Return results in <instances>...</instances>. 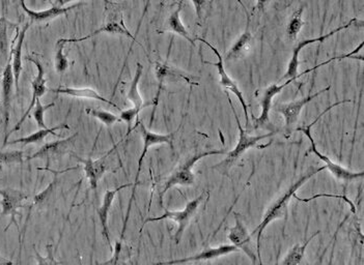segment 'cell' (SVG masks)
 I'll return each instance as SVG.
<instances>
[{
    "label": "cell",
    "instance_id": "cell-6",
    "mask_svg": "<svg viewBox=\"0 0 364 265\" xmlns=\"http://www.w3.org/2000/svg\"><path fill=\"white\" fill-rule=\"evenodd\" d=\"M344 103H349V100L340 101V102L335 103V104L331 105L330 107L327 108L324 112L320 114L314 120L312 124H310L309 126L307 127V128H298L297 131L299 132L304 134L305 136L308 138V140L310 141V144H312V148H310V152H314L321 161L324 162L325 168L328 169L330 171V173L332 174L333 176L336 178V180H340V182H353V180H358V178H363L364 176V172H354L351 171L350 169H346V168L342 167L340 164H336L335 162H333L332 159L328 158V157L323 155L322 152H318V148H316V142H314V138H312V133H310V129L324 115L326 112H328L329 110L332 109L338 105L344 104Z\"/></svg>",
    "mask_w": 364,
    "mask_h": 265
},
{
    "label": "cell",
    "instance_id": "cell-31",
    "mask_svg": "<svg viewBox=\"0 0 364 265\" xmlns=\"http://www.w3.org/2000/svg\"><path fill=\"white\" fill-rule=\"evenodd\" d=\"M17 24L8 21L4 15L0 16V53L8 57L10 55V40H8V29L16 27Z\"/></svg>",
    "mask_w": 364,
    "mask_h": 265
},
{
    "label": "cell",
    "instance_id": "cell-37",
    "mask_svg": "<svg viewBox=\"0 0 364 265\" xmlns=\"http://www.w3.org/2000/svg\"><path fill=\"white\" fill-rule=\"evenodd\" d=\"M140 111L139 110L135 109V108H130V109L127 110H122V111H120V120H122V122H125L127 124V126H128V133H127V136L130 135V133L132 132V124L133 122H134L135 118H137L136 122H139Z\"/></svg>",
    "mask_w": 364,
    "mask_h": 265
},
{
    "label": "cell",
    "instance_id": "cell-12",
    "mask_svg": "<svg viewBox=\"0 0 364 265\" xmlns=\"http://www.w3.org/2000/svg\"><path fill=\"white\" fill-rule=\"evenodd\" d=\"M79 133H74L70 137L64 138V139L56 140V141L48 142L45 143L38 152H34L32 156L27 159V161H32V159H41L46 161V165H50L51 162L60 159L66 154H72L73 148H74L76 137Z\"/></svg>",
    "mask_w": 364,
    "mask_h": 265
},
{
    "label": "cell",
    "instance_id": "cell-1",
    "mask_svg": "<svg viewBox=\"0 0 364 265\" xmlns=\"http://www.w3.org/2000/svg\"><path fill=\"white\" fill-rule=\"evenodd\" d=\"M325 169H326L325 166L320 168L310 167L309 170H307L304 174H302L294 184L290 185V187L280 196L279 199L275 200L272 206L267 210L262 222L258 224V227L251 234V238H253L254 236H256V252H258V265H264L262 264V255H260V239H262L265 229L268 227L269 224L272 223L275 220L282 219V217H286V213H288V203L294 198V196L296 195L297 191L301 187L304 186L310 178H314V176H316V174L320 173Z\"/></svg>",
    "mask_w": 364,
    "mask_h": 265
},
{
    "label": "cell",
    "instance_id": "cell-17",
    "mask_svg": "<svg viewBox=\"0 0 364 265\" xmlns=\"http://www.w3.org/2000/svg\"><path fill=\"white\" fill-rule=\"evenodd\" d=\"M113 150L114 148H112L111 152H107L105 156L101 157L100 159H96V161L92 159V157H88V159H81L80 157L76 156L74 152L71 154L76 158L79 163L83 164L84 173H85L86 178L88 180V186L94 193H97L101 178L108 171L109 165L107 163V158L113 152Z\"/></svg>",
    "mask_w": 364,
    "mask_h": 265
},
{
    "label": "cell",
    "instance_id": "cell-33",
    "mask_svg": "<svg viewBox=\"0 0 364 265\" xmlns=\"http://www.w3.org/2000/svg\"><path fill=\"white\" fill-rule=\"evenodd\" d=\"M85 112L88 115L92 116V117L100 120V122H102L104 126H106L107 128H111V127L113 126L115 122H122V120H120V117L116 116L115 114L111 113V112L108 111H105V110L90 109V108H86Z\"/></svg>",
    "mask_w": 364,
    "mask_h": 265
},
{
    "label": "cell",
    "instance_id": "cell-38",
    "mask_svg": "<svg viewBox=\"0 0 364 265\" xmlns=\"http://www.w3.org/2000/svg\"><path fill=\"white\" fill-rule=\"evenodd\" d=\"M321 197L337 198V199L344 200V201H346V203H348L349 206H351V212L354 213H356V208H355V206L354 204H353V202L351 201L350 199H348V197H346V196L344 195H330V194H318V195L312 196V197L308 198V199H302V198L299 197V196H294L295 199H297L298 200V201L300 202H309L312 201V200L318 199V198Z\"/></svg>",
    "mask_w": 364,
    "mask_h": 265
},
{
    "label": "cell",
    "instance_id": "cell-25",
    "mask_svg": "<svg viewBox=\"0 0 364 265\" xmlns=\"http://www.w3.org/2000/svg\"><path fill=\"white\" fill-rule=\"evenodd\" d=\"M55 94H64V96H72V98L88 99V100L100 101V102L106 103L111 106L120 110L115 103L107 100L104 96H101L97 90L90 87L77 88V87H59L57 89H50Z\"/></svg>",
    "mask_w": 364,
    "mask_h": 265
},
{
    "label": "cell",
    "instance_id": "cell-13",
    "mask_svg": "<svg viewBox=\"0 0 364 265\" xmlns=\"http://www.w3.org/2000/svg\"><path fill=\"white\" fill-rule=\"evenodd\" d=\"M356 22H359L358 19H351L350 22L346 23V24L342 25V27L335 28V30L328 32V34H325V36H318V38H307V40H302L300 41V42L297 43L296 46H295L294 49H293L292 55H290V62H288L286 75H284V78L282 79L290 80L298 76V69L299 66H300L299 55H300L301 51L303 50V48H305L307 46H309V45L314 44V43L325 42L327 38H331V36H335V34L342 31V30L348 29V28L353 27V25H354Z\"/></svg>",
    "mask_w": 364,
    "mask_h": 265
},
{
    "label": "cell",
    "instance_id": "cell-21",
    "mask_svg": "<svg viewBox=\"0 0 364 265\" xmlns=\"http://www.w3.org/2000/svg\"><path fill=\"white\" fill-rule=\"evenodd\" d=\"M239 251L240 250L234 247V245H223L216 248H209V249L204 250L200 253L190 256V257L159 262V264H155V265H178L188 264V262H209V260L217 259V258L223 257L228 254L236 253Z\"/></svg>",
    "mask_w": 364,
    "mask_h": 265
},
{
    "label": "cell",
    "instance_id": "cell-5",
    "mask_svg": "<svg viewBox=\"0 0 364 265\" xmlns=\"http://www.w3.org/2000/svg\"><path fill=\"white\" fill-rule=\"evenodd\" d=\"M101 34H118V36H127L133 42H136V36L131 34L130 30L125 24L124 15H122V6L116 2H105V22L102 27L92 31V34L79 38H69L70 43L83 42L88 38H94Z\"/></svg>",
    "mask_w": 364,
    "mask_h": 265
},
{
    "label": "cell",
    "instance_id": "cell-10",
    "mask_svg": "<svg viewBox=\"0 0 364 265\" xmlns=\"http://www.w3.org/2000/svg\"><path fill=\"white\" fill-rule=\"evenodd\" d=\"M197 40L204 43V44H206L209 48H211V50H212L213 52L215 53V55L217 56V58H218V62H204V64L216 66L217 71H218L219 76H220V81H219V83H220V85L223 86V89L227 92H232V94H234V96L238 98L239 102H240V104L242 105L243 111H244L245 124H246L247 130V129L249 128L248 106H247L246 101H245L244 96H243L242 90L239 88L238 83H237L234 79H232L230 76H228L227 72H226L225 70V66H224L223 57L221 56L220 52H219V51L217 50V49L215 48L212 44L206 42V41L204 40V38H197Z\"/></svg>",
    "mask_w": 364,
    "mask_h": 265
},
{
    "label": "cell",
    "instance_id": "cell-2",
    "mask_svg": "<svg viewBox=\"0 0 364 265\" xmlns=\"http://www.w3.org/2000/svg\"><path fill=\"white\" fill-rule=\"evenodd\" d=\"M227 94L228 102H230V108H232V114H234V120H236L237 124L239 128V140L237 143L236 148L230 152H226L225 159L221 161L220 163L216 164L213 166V169L217 170L220 172L223 176H227L228 172L230 171L232 167L236 165L237 162L241 159V157L251 150L252 148H255L256 144L262 140L267 139V138L272 137L274 136L275 132L264 134V135L253 136L248 134V131L245 130L242 128L240 120H239L238 114H237L236 110H234V105H232V100H230V94L227 92H225Z\"/></svg>",
    "mask_w": 364,
    "mask_h": 265
},
{
    "label": "cell",
    "instance_id": "cell-14",
    "mask_svg": "<svg viewBox=\"0 0 364 265\" xmlns=\"http://www.w3.org/2000/svg\"><path fill=\"white\" fill-rule=\"evenodd\" d=\"M51 4V8H47L44 10H34L31 8H27L24 1H21L20 4L22 6L23 10L27 15L30 20V24L34 23H45L53 20V19L58 18L62 15H66L69 10H74L78 6H83V2H74V3H66L62 1H49Z\"/></svg>",
    "mask_w": 364,
    "mask_h": 265
},
{
    "label": "cell",
    "instance_id": "cell-9",
    "mask_svg": "<svg viewBox=\"0 0 364 265\" xmlns=\"http://www.w3.org/2000/svg\"><path fill=\"white\" fill-rule=\"evenodd\" d=\"M321 66H322V64H318V66H314V68L308 69V70L304 71V72L300 73L298 76L295 77V78L286 80L284 83L280 84V85H279V84H271L270 86L265 88V89L262 90V96H260V100L262 112H260V117L256 118L255 122H254V128L258 130V129L266 128V127H268V124H270V116H269V114H270L271 108H272L273 99H274L277 94H279L286 86L290 85L295 80L304 76V75L308 74V73L318 70V68H321Z\"/></svg>",
    "mask_w": 364,
    "mask_h": 265
},
{
    "label": "cell",
    "instance_id": "cell-23",
    "mask_svg": "<svg viewBox=\"0 0 364 265\" xmlns=\"http://www.w3.org/2000/svg\"><path fill=\"white\" fill-rule=\"evenodd\" d=\"M30 25L31 24L28 22L20 31L19 30L17 31L16 44L14 45V43H13L12 47H10V55L12 57L13 73H14L15 87H16L17 92H19V80H20L21 73L23 71V44H24L25 36H27V32Z\"/></svg>",
    "mask_w": 364,
    "mask_h": 265
},
{
    "label": "cell",
    "instance_id": "cell-20",
    "mask_svg": "<svg viewBox=\"0 0 364 265\" xmlns=\"http://www.w3.org/2000/svg\"><path fill=\"white\" fill-rule=\"evenodd\" d=\"M132 186L133 184H126L122 185V186L115 187V189H107V191L105 192L104 197H103L102 203H101L100 208L97 210L99 222H100L101 231H102L103 238H104L105 241H106L107 245H108L109 249H111V252H113V245H112L111 234H109V213H111L112 204H113L114 199H115L118 192Z\"/></svg>",
    "mask_w": 364,
    "mask_h": 265
},
{
    "label": "cell",
    "instance_id": "cell-39",
    "mask_svg": "<svg viewBox=\"0 0 364 265\" xmlns=\"http://www.w3.org/2000/svg\"><path fill=\"white\" fill-rule=\"evenodd\" d=\"M0 265H13V262L6 259L4 256L0 255Z\"/></svg>",
    "mask_w": 364,
    "mask_h": 265
},
{
    "label": "cell",
    "instance_id": "cell-32",
    "mask_svg": "<svg viewBox=\"0 0 364 265\" xmlns=\"http://www.w3.org/2000/svg\"><path fill=\"white\" fill-rule=\"evenodd\" d=\"M57 178H55V180L51 182V184L49 185L44 191L38 193V195L34 196V201H32V206H36L38 210H41V208H45L48 206L49 201H50L51 198H52L53 193H55V189L56 185H57Z\"/></svg>",
    "mask_w": 364,
    "mask_h": 265
},
{
    "label": "cell",
    "instance_id": "cell-22",
    "mask_svg": "<svg viewBox=\"0 0 364 265\" xmlns=\"http://www.w3.org/2000/svg\"><path fill=\"white\" fill-rule=\"evenodd\" d=\"M244 10L247 16L246 27H245L244 32L241 34L240 38L236 41L232 48L226 53V60H239L241 58L246 57L251 52L252 47H253L254 38L251 31V16H249L247 8L245 6Z\"/></svg>",
    "mask_w": 364,
    "mask_h": 265
},
{
    "label": "cell",
    "instance_id": "cell-28",
    "mask_svg": "<svg viewBox=\"0 0 364 265\" xmlns=\"http://www.w3.org/2000/svg\"><path fill=\"white\" fill-rule=\"evenodd\" d=\"M320 234L321 231H316V234H312L304 243H297L294 247L290 248V251L286 254L284 259L282 260L281 265H300L310 241Z\"/></svg>",
    "mask_w": 364,
    "mask_h": 265
},
{
    "label": "cell",
    "instance_id": "cell-35",
    "mask_svg": "<svg viewBox=\"0 0 364 265\" xmlns=\"http://www.w3.org/2000/svg\"><path fill=\"white\" fill-rule=\"evenodd\" d=\"M55 106V103L43 105L42 103H41V100L36 101V106L32 109V116H34V120H36V124H38V130H45V129L48 128L46 124H45V112Z\"/></svg>",
    "mask_w": 364,
    "mask_h": 265
},
{
    "label": "cell",
    "instance_id": "cell-27",
    "mask_svg": "<svg viewBox=\"0 0 364 265\" xmlns=\"http://www.w3.org/2000/svg\"><path fill=\"white\" fill-rule=\"evenodd\" d=\"M142 73H144V66L139 64V62H137L136 72H135L134 77H133L130 86H129L128 92H127V99H128V101L132 103L133 108H135V109L139 110L140 112H141L144 108L153 105V102L144 104V99H142L141 94H140L139 92V85L140 79H141L142 77Z\"/></svg>",
    "mask_w": 364,
    "mask_h": 265
},
{
    "label": "cell",
    "instance_id": "cell-24",
    "mask_svg": "<svg viewBox=\"0 0 364 265\" xmlns=\"http://www.w3.org/2000/svg\"><path fill=\"white\" fill-rule=\"evenodd\" d=\"M178 6L170 13L169 16L163 24L162 29L157 30L158 34H164V32H172V34H178V36H182L185 40L188 41L192 46H195V40L191 38L190 34H189L187 28L183 24L182 20H181V12H182L183 4L184 2H178Z\"/></svg>",
    "mask_w": 364,
    "mask_h": 265
},
{
    "label": "cell",
    "instance_id": "cell-3",
    "mask_svg": "<svg viewBox=\"0 0 364 265\" xmlns=\"http://www.w3.org/2000/svg\"><path fill=\"white\" fill-rule=\"evenodd\" d=\"M225 150H206V152H198L195 154L191 155L182 164L176 167V169L170 174L169 178L165 180L162 189L159 192V198H160L161 206H163V197L165 194L169 191L172 187H191L195 185V176L193 173V168L195 164L200 159L206 158L211 156H219V155H225Z\"/></svg>",
    "mask_w": 364,
    "mask_h": 265
},
{
    "label": "cell",
    "instance_id": "cell-8",
    "mask_svg": "<svg viewBox=\"0 0 364 265\" xmlns=\"http://www.w3.org/2000/svg\"><path fill=\"white\" fill-rule=\"evenodd\" d=\"M25 59L27 62H32V64L36 66V70H38V73H36V76L34 77V79L31 81V87H32V96H31V102H30L29 106H28L27 111L23 114L22 117L20 118L18 122H17L16 126L10 131V133L4 137V148H6V143L8 142V138L12 135L13 133L17 132V131L20 130L21 127L24 124L25 120L29 114L31 113L32 109H34V106H36V101L40 100L43 96L47 92V79L45 78V68L43 66L42 62H41L40 58L34 57V56H27Z\"/></svg>",
    "mask_w": 364,
    "mask_h": 265
},
{
    "label": "cell",
    "instance_id": "cell-19",
    "mask_svg": "<svg viewBox=\"0 0 364 265\" xmlns=\"http://www.w3.org/2000/svg\"><path fill=\"white\" fill-rule=\"evenodd\" d=\"M15 79L13 73L12 57L8 55V62L2 73L1 81V103L2 114H4V137L8 135V124H10V109H12L13 90H14Z\"/></svg>",
    "mask_w": 364,
    "mask_h": 265
},
{
    "label": "cell",
    "instance_id": "cell-18",
    "mask_svg": "<svg viewBox=\"0 0 364 265\" xmlns=\"http://www.w3.org/2000/svg\"><path fill=\"white\" fill-rule=\"evenodd\" d=\"M155 76H156L157 81H158V90H157L156 96H155L154 101H153V105H154L153 118H154L155 110H156V107L158 106L159 98H160L165 80H182V81L187 82V83L190 84V85L198 86V83L193 81V80L189 77V75L185 74L184 72L178 70L176 66L168 64V59L165 60L164 62H155Z\"/></svg>",
    "mask_w": 364,
    "mask_h": 265
},
{
    "label": "cell",
    "instance_id": "cell-16",
    "mask_svg": "<svg viewBox=\"0 0 364 265\" xmlns=\"http://www.w3.org/2000/svg\"><path fill=\"white\" fill-rule=\"evenodd\" d=\"M234 225L228 232V239L232 245L238 248L240 251L244 252L247 257L251 259L252 264L258 265V258L253 251V245L251 243V236L247 230L246 226L243 223L239 213H234Z\"/></svg>",
    "mask_w": 364,
    "mask_h": 265
},
{
    "label": "cell",
    "instance_id": "cell-34",
    "mask_svg": "<svg viewBox=\"0 0 364 265\" xmlns=\"http://www.w3.org/2000/svg\"><path fill=\"white\" fill-rule=\"evenodd\" d=\"M24 152L23 150H10L0 152V168L4 166L17 165L24 163Z\"/></svg>",
    "mask_w": 364,
    "mask_h": 265
},
{
    "label": "cell",
    "instance_id": "cell-26",
    "mask_svg": "<svg viewBox=\"0 0 364 265\" xmlns=\"http://www.w3.org/2000/svg\"><path fill=\"white\" fill-rule=\"evenodd\" d=\"M64 129H66L69 130L70 127L66 124V122H62V124H57L56 127H53V128H47L45 130H38L36 132L30 134V135L27 136V137L19 138V139L13 140V141H8L6 143V145H14V144H22V145H28V144H41L44 142L45 138L49 135L57 136L58 134H56L57 131L64 130Z\"/></svg>",
    "mask_w": 364,
    "mask_h": 265
},
{
    "label": "cell",
    "instance_id": "cell-11",
    "mask_svg": "<svg viewBox=\"0 0 364 265\" xmlns=\"http://www.w3.org/2000/svg\"><path fill=\"white\" fill-rule=\"evenodd\" d=\"M0 196H1L0 217H10V224L6 226L4 231H6L12 225H16L19 230L16 217L20 215L19 210L23 208V203L28 199V194L22 189L6 187V189H0Z\"/></svg>",
    "mask_w": 364,
    "mask_h": 265
},
{
    "label": "cell",
    "instance_id": "cell-30",
    "mask_svg": "<svg viewBox=\"0 0 364 265\" xmlns=\"http://www.w3.org/2000/svg\"><path fill=\"white\" fill-rule=\"evenodd\" d=\"M303 12H304V8L301 6L299 10L294 12V14L290 17V21H288V27H286V36H288L290 41L297 40L298 34H300L301 29H302L303 25H304Z\"/></svg>",
    "mask_w": 364,
    "mask_h": 265
},
{
    "label": "cell",
    "instance_id": "cell-29",
    "mask_svg": "<svg viewBox=\"0 0 364 265\" xmlns=\"http://www.w3.org/2000/svg\"><path fill=\"white\" fill-rule=\"evenodd\" d=\"M69 38H59L56 41L55 44V71L58 74H64L68 71L69 66H70V62H69L68 56L64 54V47L68 44Z\"/></svg>",
    "mask_w": 364,
    "mask_h": 265
},
{
    "label": "cell",
    "instance_id": "cell-15",
    "mask_svg": "<svg viewBox=\"0 0 364 265\" xmlns=\"http://www.w3.org/2000/svg\"><path fill=\"white\" fill-rule=\"evenodd\" d=\"M331 86H327L324 89L320 90L316 94H309V96H305V98L299 99L297 101H293V102L288 103V104H279L277 105L276 110L279 113L282 114L284 117V122H286V126H284V131L288 135H290L293 131H294V127L296 126L298 122L299 117H300L301 112H302L303 108L309 104L314 99L318 98L320 94L323 92H328L330 89Z\"/></svg>",
    "mask_w": 364,
    "mask_h": 265
},
{
    "label": "cell",
    "instance_id": "cell-7",
    "mask_svg": "<svg viewBox=\"0 0 364 265\" xmlns=\"http://www.w3.org/2000/svg\"><path fill=\"white\" fill-rule=\"evenodd\" d=\"M204 193H202V195L198 196L195 199L187 202L186 206H185V208L183 210L170 212V210L165 208V212L162 215H159V217H148V219L144 222V224H142L140 232L142 231L144 226L148 223L162 221V220L167 219L172 220V221L176 222V223L178 224V230H176V234H174V241H176V245H178L181 239L183 238V234H184L185 230L188 227L191 220L195 217V213H197L200 203H202V200H204Z\"/></svg>",
    "mask_w": 364,
    "mask_h": 265
},
{
    "label": "cell",
    "instance_id": "cell-4",
    "mask_svg": "<svg viewBox=\"0 0 364 265\" xmlns=\"http://www.w3.org/2000/svg\"><path fill=\"white\" fill-rule=\"evenodd\" d=\"M136 127H139L140 134H141L142 142H144V148H142L141 155H140L139 159V165H137L136 176H135L134 184H133L132 194H131L130 201L128 204V210H127L126 219L124 221V227L122 230V236H120V241H122L125 236V231H126L127 223H128L129 217H130L131 206H132L133 200L135 198V192H136V187L139 186V180L140 172H141L142 164H144V158H146V154H148L150 148L154 145H160V144H168L170 148H174L172 145V138H174V134H158L152 132L146 128V124L144 122L139 120L136 122Z\"/></svg>",
    "mask_w": 364,
    "mask_h": 265
},
{
    "label": "cell",
    "instance_id": "cell-36",
    "mask_svg": "<svg viewBox=\"0 0 364 265\" xmlns=\"http://www.w3.org/2000/svg\"><path fill=\"white\" fill-rule=\"evenodd\" d=\"M47 256L41 255L36 250V245H34V258L36 260V265H60L62 262H57L55 258V247L52 243L46 245Z\"/></svg>",
    "mask_w": 364,
    "mask_h": 265
}]
</instances>
